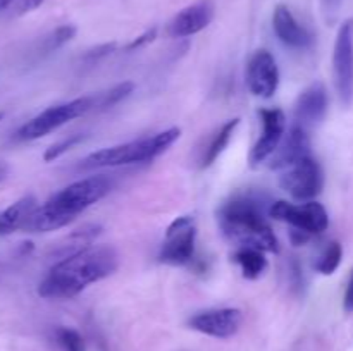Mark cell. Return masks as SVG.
Instances as JSON below:
<instances>
[{"label": "cell", "instance_id": "cell-5", "mask_svg": "<svg viewBox=\"0 0 353 351\" xmlns=\"http://www.w3.org/2000/svg\"><path fill=\"white\" fill-rule=\"evenodd\" d=\"M95 105L97 96H79V98L71 100V102L48 107L43 112L28 120L26 124H23L17 129L16 138L19 141H33L38 140V138L47 136V134L54 133L55 129L68 124L69 120L85 116L86 112L95 109Z\"/></svg>", "mask_w": 353, "mask_h": 351}, {"label": "cell", "instance_id": "cell-25", "mask_svg": "<svg viewBox=\"0 0 353 351\" xmlns=\"http://www.w3.org/2000/svg\"><path fill=\"white\" fill-rule=\"evenodd\" d=\"M43 3V0H16L14 6L10 7V16H24V14L37 10Z\"/></svg>", "mask_w": 353, "mask_h": 351}, {"label": "cell", "instance_id": "cell-22", "mask_svg": "<svg viewBox=\"0 0 353 351\" xmlns=\"http://www.w3.org/2000/svg\"><path fill=\"white\" fill-rule=\"evenodd\" d=\"M54 337L61 351H85V339L72 327H57L54 332Z\"/></svg>", "mask_w": 353, "mask_h": 351}, {"label": "cell", "instance_id": "cell-28", "mask_svg": "<svg viewBox=\"0 0 353 351\" xmlns=\"http://www.w3.org/2000/svg\"><path fill=\"white\" fill-rule=\"evenodd\" d=\"M116 48V43H105V45H100V47L93 48V50H90L88 54H86V58H100V57H105V55H109L110 52Z\"/></svg>", "mask_w": 353, "mask_h": 351}, {"label": "cell", "instance_id": "cell-20", "mask_svg": "<svg viewBox=\"0 0 353 351\" xmlns=\"http://www.w3.org/2000/svg\"><path fill=\"white\" fill-rule=\"evenodd\" d=\"M341 258H343V248L338 241L327 244L321 255L317 257V260L314 262V268H316L319 274L323 275H331L336 272V268L340 267Z\"/></svg>", "mask_w": 353, "mask_h": 351}, {"label": "cell", "instance_id": "cell-16", "mask_svg": "<svg viewBox=\"0 0 353 351\" xmlns=\"http://www.w3.org/2000/svg\"><path fill=\"white\" fill-rule=\"evenodd\" d=\"M272 30L283 45L295 50H305L312 45V34L295 19L292 10L279 3L272 14Z\"/></svg>", "mask_w": 353, "mask_h": 351}, {"label": "cell", "instance_id": "cell-32", "mask_svg": "<svg viewBox=\"0 0 353 351\" xmlns=\"http://www.w3.org/2000/svg\"><path fill=\"white\" fill-rule=\"evenodd\" d=\"M2 117H3V114H2V112H0V120H2Z\"/></svg>", "mask_w": 353, "mask_h": 351}, {"label": "cell", "instance_id": "cell-19", "mask_svg": "<svg viewBox=\"0 0 353 351\" xmlns=\"http://www.w3.org/2000/svg\"><path fill=\"white\" fill-rule=\"evenodd\" d=\"M233 260L236 262L238 267L241 268V274L245 279H255L261 277L265 270H268V258H265V251L257 250V248L240 246L233 255Z\"/></svg>", "mask_w": 353, "mask_h": 351}, {"label": "cell", "instance_id": "cell-9", "mask_svg": "<svg viewBox=\"0 0 353 351\" xmlns=\"http://www.w3.org/2000/svg\"><path fill=\"white\" fill-rule=\"evenodd\" d=\"M333 76L341 103L350 105L353 100V17L343 21L338 30L333 52Z\"/></svg>", "mask_w": 353, "mask_h": 351}, {"label": "cell", "instance_id": "cell-1", "mask_svg": "<svg viewBox=\"0 0 353 351\" xmlns=\"http://www.w3.org/2000/svg\"><path fill=\"white\" fill-rule=\"evenodd\" d=\"M119 267V253L109 244H92L61 258L38 286L45 299H69L90 284L107 279Z\"/></svg>", "mask_w": 353, "mask_h": 351}, {"label": "cell", "instance_id": "cell-21", "mask_svg": "<svg viewBox=\"0 0 353 351\" xmlns=\"http://www.w3.org/2000/svg\"><path fill=\"white\" fill-rule=\"evenodd\" d=\"M134 89V83L131 81H123L119 83V85L112 86V88L109 89V92L102 93L100 96H97V105L95 109H110V107L117 105L119 102H123L124 98H128V96L133 93Z\"/></svg>", "mask_w": 353, "mask_h": 351}, {"label": "cell", "instance_id": "cell-11", "mask_svg": "<svg viewBox=\"0 0 353 351\" xmlns=\"http://www.w3.org/2000/svg\"><path fill=\"white\" fill-rule=\"evenodd\" d=\"M247 88L259 98H271L279 88V67L274 55L265 48L254 52L247 65Z\"/></svg>", "mask_w": 353, "mask_h": 351}, {"label": "cell", "instance_id": "cell-4", "mask_svg": "<svg viewBox=\"0 0 353 351\" xmlns=\"http://www.w3.org/2000/svg\"><path fill=\"white\" fill-rule=\"evenodd\" d=\"M109 191L110 181L105 176H90L62 188L52 198H48L43 206L52 215L59 217L62 226L65 227L88 206L100 202Z\"/></svg>", "mask_w": 353, "mask_h": 351}, {"label": "cell", "instance_id": "cell-14", "mask_svg": "<svg viewBox=\"0 0 353 351\" xmlns=\"http://www.w3.org/2000/svg\"><path fill=\"white\" fill-rule=\"evenodd\" d=\"M214 14H216V7H214L212 0H200V2L185 7L169 23V36L186 38L200 33L212 23Z\"/></svg>", "mask_w": 353, "mask_h": 351}, {"label": "cell", "instance_id": "cell-15", "mask_svg": "<svg viewBox=\"0 0 353 351\" xmlns=\"http://www.w3.org/2000/svg\"><path fill=\"white\" fill-rule=\"evenodd\" d=\"M327 105H330V98H327V89L324 83H312L300 93L295 102L296 124L305 129L317 126L326 117Z\"/></svg>", "mask_w": 353, "mask_h": 351}, {"label": "cell", "instance_id": "cell-29", "mask_svg": "<svg viewBox=\"0 0 353 351\" xmlns=\"http://www.w3.org/2000/svg\"><path fill=\"white\" fill-rule=\"evenodd\" d=\"M340 2L341 0H323L326 12H334L338 9V6H340Z\"/></svg>", "mask_w": 353, "mask_h": 351}, {"label": "cell", "instance_id": "cell-18", "mask_svg": "<svg viewBox=\"0 0 353 351\" xmlns=\"http://www.w3.org/2000/svg\"><path fill=\"white\" fill-rule=\"evenodd\" d=\"M238 126H240V119L234 117V119L226 120V123H224L223 126L212 134L209 145L203 148V155L202 158H200V167L202 169L210 167V165L221 157V153H223V151L226 150L228 145H230L231 138H233L234 131H236Z\"/></svg>", "mask_w": 353, "mask_h": 351}, {"label": "cell", "instance_id": "cell-24", "mask_svg": "<svg viewBox=\"0 0 353 351\" xmlns=\"http://www.w3.org/2000/svg\"><path fill=\"white\" fill-rule=\"evenodd\" d=\"M85 140V134H71V136L64 138V140L57 141V143L50 145V147L45 150L43 153V160L45 162H54L57 160L59 157H62V155L65 153V151H69L71 148H74L76 145H79L81 141Z\"/></svg>", "mask_w": 353, "mask_h": 351}, {"label": "cell", "instance_id": "cell-3", "mask_svg": "<svg viewBox=\"0 0 353 351\" xmlns=\"http://www.w3.org/2000/svg\"><path fill=\"white\" fill-rule=\"evenodd\" d=\"M181 136L179 127H169V129L155 133L152 136L140 138V140L128 141V143L116 145V147L102 148L83 160V165L88 169L97 167H119V165L141 164V162H152L159 155L164 153L171 145Z\"/></svg>", "mask_w": 353, "mask_h": 351}, {"label": "cell", "instance_id": "cell-17", "mask_svg": "<svg viewBox=\"0 0 353 351\" xmlns=\"http://www.w3.org/2000/svg\"><path fill=\"white\" fill-rule=\"evenodd\" d=\"M37 206V198L33 195H26L14 202L10 206H7L3 212H0V236H7V234L23 229L24 222L34 212Z\"/></svg>", "mask_w": 353, "mask_h": 351}, {"label": "cell", "instance_id": "cell-12", "mask_svg": "<svg viewBox=\"0 0 353 351\" xmlns=\"http://www.w3.org/2000/svg\"><path fill=\"white\" fill-rule=\"evenodd\" d=\"M259 116L262 120V134L250 150L248 162L252 167L268 162L286 133V116L281 109H261Z\"/></svg>", "mask_w": 353, "mask_h": 351}, {"label": "cell", "instance_id": "cell-8", "mask_svg": "<svg viewBox=\"0 0 353 351\" xmlns=\"http://www.w3.org/2000/svg\"><path fill=\"white\" fill-rule=\"evenodd\" d=\"M279 186L299 202H312L324 188V172L316 158L307 157L283 171Z\"/></svg>", "mask_w": 353, "mask_h": 351}, {"label": "cell", "instance_id": "cell-26", "mask_svg": "<svg viewBox=\"0 0 353 351\" xmlns=\"http://www.w3.org/2000/svg\"><path fill=\"white\" fill-rule=\"evenodd\" d=\"M155 36H157V30H155V28H152V30H147L143 34H140V36L134 38L131 43H128L126 50H134V48H140V47H143V45L152 43V41L155 40Z\"/></svg>", "mask_w": 353, "mask_h": 351}, {"label": "cell", "instance_id": "cell-2", "mask_svg": "<svg viewBox=\"0 0 353 351\" xmlns=\"http://www.w3.org/2000/svg\"><path fill=\"white\" fill-rule=\"evenodd\" d=\"M264 202L254 195H236L219 210V226L228 240L240 246L278 253L279 241L265 217Z\"/></svg>", "mask_w": 353, "mask_h": 351}, {"label": "cell", "instance_id": "cell-27", "mask_svg": "<svg viewBox=\"0 0 353 351\" xmlns=\"http://www.w3.org/2000/svg\"><path fill=\"white\" fill-rule=\"evenodd\" d=\"M343 308L347 313H353V268L350 272V279H348L347 291L343 296Z\"/></svg>", "mask_w": 353, "mask_h": 351}, {"label": "cell", "instance_id": "cell-7", "mask_svg": "<svg viewBox=\"0 0 353 351\" xmlns=\"http://www.w3.org/2000/svg\"><path fill=\"white\" fill-rule=\"evenodd\" d=\"M195 219L192 215L178 217L165 229L164 243H162L161 253H159V260L162 264L174 265V267L190 264L193 255H195Z\"/></svg>", "mask_w": 353, "mask_h": 351}, {"label": "cell", "instance_id": "cell-30", "mask_svg": "<svg viewBox=\"0 0 353 351\" xmlns=\"http://www.w3.org/2000/svg\"><path fill=\"white\" fill-rule=\"evenodd\" d=\"M7 176H9V164H7V162L0 160V184L6 181Z\"/></svg>", "mask_w": 353, "mask_h": 351}, {"label": "cell", "instance_id": "cell-23", "mask_svg": "<svg viewBox=\"0 0 353 351\" xmlns=\"http://www.w3.org/2000/svg\"><path fill=\"white\" fill-rule=\"evenodd\" d=\"M76 34V26L72 24H64V26H59L57 30L52 31L47 38H45L43 50L45 52H54L57 48H61L62 45H65L68 41H71Z\"/></svg>", "mask_w": 353, "mask_h": 351}, {"label": "cell", "instance_id": "cell-6", "mask_svg": "<svg viewBox=\"0 0 353 351\" xmlns=\"http://www.w3.org/2000/svg\"><path fill=\"white\" fill-rule=\"evenodd\" d=\"M269 215L276 220H281L292 226V229L303 231L307 234H321L330 226V215L326 209L319 202H302L292 203L286 200L271 203L269 206Z\"/></svg>", "mask_w": 353, "mask_h": 351}, {"label": "cell", "instance_id": "cell-13", "mask_svg": "<svg viewBox=\"0 0 353 351\" xmlns=\"http://www.w3.org/2000/svg\"><path fill=\"white\" fill-rule=\"evenodd\" d=\"M310 157V136L309 129H305L300 124H293L285 133L281 143L276 148L272 157L269 158V169L272 171H285L292 167L296 162Z\"/></svg>", "mask_w": 353, "mask_h": 351}, {"label": "cell", "instance_id": "cell-10", "mask_svg": "<svg viewBox=\"0 0 353 351\" xmlns=\"http://www.w3.org/2000/svg\"><path fill=\"white\" fill-rule=\"evenodd\" d=\"M243 323L240 308H210L190 317L188 327L216 339H230L236 336Z\"/></svg>", "mask_w": 353, "mask_h": 351}, {"label": "cell", "instance_id": "cell-31", "mask_svg": "<svg viewBox=\"0 0 353 351\" xmlns=\"http://www.w3.org/2000/svg\"><path fill=\"white\" fill-rule=\"evenodd\" d=\"M14 2H16V0H0V14L2 12L9 14L10 7L14 6Z\"/></svg>", "mask_w": 353, "mask_h": 351}]
</instances>
